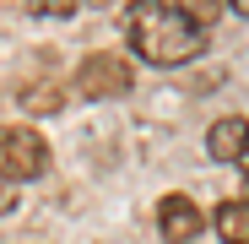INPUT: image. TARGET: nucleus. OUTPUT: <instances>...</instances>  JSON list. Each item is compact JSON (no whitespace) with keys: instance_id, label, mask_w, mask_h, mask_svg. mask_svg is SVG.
Here are the masks:
<instances>
[{"instance_id":"nucleus-11","label":"nucleus","mask_w":249,"mask_h":244,"mask_svg":"<svg viewBox=\"0 0 249 244\" xmlns=\"http://www.w3.org/2000/svg\"><path fill=\"white\" fill-rule=\"evenodd\" d=\"M228 6H233V11H238L244 22H249V0H228Z\"/></svg>"},{"instance_id":"nucleus-9","label":"nucleus","mask_w":249,"mask_h":244,"mask_svg":"<svg viewBox=\"0 0 249 244\" xmlns=\"http://www.w3.org/2000/svg\"><path fill=\"white\" fill-rule=\"evenodd\" d=\"M27 11H33V17L60 22V17H71V11H76V0H27Z\"/></svg>"},{"instance_id":"nucleus-4","label":"nucleus","mask_w":249,"mask_h":244,"mask_svg":"<svg viewBox=\"0 0 249 244\" xmlns=\"http://www.w3.org/2000/svg\"><path fill=\"white\" fill-rule=\"evenodd\" d=\"M200 228H206V212L195 206L190 195H179V190L162 195V206H157V233L168 239V244H190Z\"/></svg>"},{"instance_id":"nucleus-6","label":"nucleus","mask_w":249,"mask_h":244,"mask_svg":"<svg viewBox=\"0 0 249 244\" xmlns=\"http://www.w3.org/2000/svg\"><path fill=\"white\" fill-rule=\"evenodd\" d=\"M212 223H217L222 244H249V201H222L212 212Z\"/></svg>"},{"instance_id":"nucleus-3","label":"nucleus","mask_w":249,"mask_h":244,"mask_svg":"<svg viewBox=\"0 0 249 244\" xmlns=\"http://www.w3.org/2000/svg\"><path fill=\"white\" fill-rule=\"evenodd\" d=\"M130 81H136V71H130V60L124 55H87L76 65V98H87V103H108V98H124L130 93Z\"/></svg>"},{"instance_id":"nucleus-12","label":"nucleus","mask_w":249,"mask_h":244,"mask_svg":"<svg viewBox=\"0 0 249 244\" xmlns=\"http://www.w3.org/2000/svg\"><path fill=\"white\" fill-rule=\"evenodd\" d=\"M87 6H119V0H87Z\"/></svg>"},{"instance_id":"nucleus-1","label":"nucleus","mask_w":249,"mask_h":244,"mask_svg":"<svg viewBox=\"0 0 249 244\" xmlns=\"http://www.w3.org/2000/svg\"><path fill=\"white\" fill-rule=\"evenodd\" d=\"M124 38L146 65H190L206 49V27L179 0H130L124 6Z\"/></svg>"},{"instance_id":"nucleus-7","label":"nucleus","mask_w":249,"mask_h":244,"mask_svg":"<svg viewBox=\"0 0 249 244\" xmlns=\"http://www.w3.org/2000/svg\"><path fill=\"white\" fill-rule=\"evenodd\" d=\"M60 103H65V93H60V87H44V81L22 93V109H27V114H60Z\"/></svg>"},{"instance_id":"nucleus-8","label":"nucleus","mask_w":249,"mask_h":244,"mask_svg":"<svg viewBox=\"0 0 249 244\" xmlns=\"http://www.w3.org/2000/svg\"><path fill=\"white\" fill-rule=\"evenodd\" d=\"M179 6H184V11H190L206 33H212V22H217V11H222V0H179Z\"/></svg>"},{"instance_id":"nucleus-13","label":"nucleus","mask_w":249,"mask_h":244,"mask_svg":"<svg viewBox=\"0 0 249 244\" xmlns=\"http://www.w3.org/2000/svg\"><path fill=\"white\" fill-rule=\"evenodd\" d=\"M244 185H249V157H244Z\"/></svg>"},{"instance_id":"nucleus-2","label":"nucleus","mask_w":249,"mask_h":244,"mask_svg":"<svg viewBox=\"0 0 249 244\" xmlns=\"http://www.w3.org/2000/svg\"><path fill=\"white\" fill-rule=\"evenodd\" d=\"M49 169V141L38 136L33 125H0V179H38Z\"/></svg>"},{"instance_id":"nucleus-5","label":"nucleus","mask_w":249,"mask_h":244,"mask_svg":"<svg viewBox=\"0 0 249 244\" xmlns=\"http://www.w3.org/2000/svg\"><path fill=\"white\" fill-rule=\"evenodd\" d=\"M206 152H212L217 163H244V157H249V119L222 114L217 125L206 131Z\"/></svg>"},{"instance_id":"nucleus-10","label":"nucleus","mask_w":249,"mask_h":244,"mask_svg":"<svg viewBox=\"0 0 249 244\" xmlns=\"http://www.w3.org/2000/svg\"><path fill=\"white\" fill-rule=\"evenodd\" d=\"M11 206H17V185H11V179H0V217H6Z\"/></svg>"}]
</instances>
